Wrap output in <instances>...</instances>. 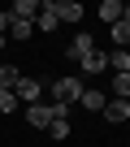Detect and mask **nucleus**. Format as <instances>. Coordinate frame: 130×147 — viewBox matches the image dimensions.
Listing matches in <instances>:
<instances>
[{
  "mask_svg": "<svg viewBox=\"0 0 130 147\" xmlns=\"http://www.w3.org/2000/svg\"><path fill=\"white\" fill-rule=\"evenodd\" d=\"M48 91H52V104H56V108H70V104H78L83 82H78V78H56V82H48Z\"/></svg>",
  "mask_w": 130,
  "mask_h": 147,
  "instance_id": "1",
  "label": "nucleus"
},
{
  "mask_svg": "<svg viewBox=\"0 0 130 147\" xmlns=\"http://www.w3.org/2000/svg\"><path fill=\"white\" fill-rule=\"evenodd\" d=\"M56 117H70V108H56V104H43V100H39V104H26V121H30L35 130H48Z\"/></svg>",
  "mask_w": 130,
  "mask_h": 147,
  "instance_id": "2",
  "label": "nucleus"
},
{
  "mask_svg": "<svg viewBox=\"0 0 130 147\" xmlns=\"http://www.w3.org/2000/svg\"><path fill=\"white\" fill-rule=\"evenodd\" d=\"M56 22H74L78 26V18H83V5H78V0H48V5H43Z\"/></svg>",
  "mask_w": 130,
  "mask_h": 147,
  "instance_id": "3",
  "label": "nucleus"
},
{
  "mask_svg": "<svg viewBox=\"0 0 130 147\" xmlns=\"http://www.w3.org/2000/svg\"><path fill=\"white\" fill-rule=\"evenodd\" d=\"M13 95H18V104H39V95H43V87H39V78H18V87H13Z\"/></svg>",
  "mask_w": 130,
  "mask_h": 147,
  "instance_id": "4",
  "label": "nucleus"
},
{
  "mask_svg": "<svg viewBox=\"0 0 130 147\" xmlns=\"http://www.w3.org/2000/svg\"><path fill=\"white\" fill-rule=\"evenodd\" d=\"M9 18L13 22H35L39 18V0H13V5H9Z\"/></svg>",
  "mask_w": 130,
  "mask_h": 147,
  "instance_id": "5",
  "label": "nucleus"
},
{
  "mask_svg": "<svg viewBox=\"0 0 130 147\" xmlns=\"http://www.w3.org/2000/svg\"><path fill=\"white\" fill-rule=\"evenodd\" d=\"M91 48H95V39H91L87 30H78V35L70 39V48H65V56H70V61H83V56H87Z\"/></svg>",
  "mask_w": 130,
  "mask_h": 147,
  "instance_id": "6",
  "label": "nucleus"
},
{
  "mask_svg": "<svg viewBox=\"0 0 130 147\" xmlns=\"http://www.w3.org/2000/svg\"><path fill=\"white\" fill-rule=\"evenodd\" d=\"M78 65H83V74H104V69H108V52L91 48V52H87V56H83Z\"/></svg>",
  "mask_w": 130,
  "mask_h": 147,
  "instance_id": "7",
  "label": "nucleus"
},
{
  "mask_svg": "<svg viewBox=\"0 0 130 147\" xmlns=\"http://www.w3.org/2000/svg\"><path fill=\"white\" fill-rule=\"evenodd\" d=\"M104 91H95V87H83V95H78V104L87 108V113H104Z\"/></svg>",
  "mask_w": 130,
  "mask_h": 147,
  "instance_id": "8",
  "label": "nucleus"
},
{
  "mask_svg": "<svg viewBox=\"0 0 130 147\" xmlns=\"http://www.w3.org/2000/svg\"><path fill=\"white\" fill-rule=\"evenodd\" d=\"M95 13H100V22H104V26H113V22H121V0H104V5H100Z\"/></svg>",
  "mask_w": 130,
  "mask_h": 147,
  "instance_id": "9",
  "label": "nucleus"
},
{
  "mask_svg": "<svg viewBox=\"0 0 130 147\" xmlns=\"http://www.w3.org/2000/svg\"><path fill=\"white\" fill-rule=\"evenodd\" d=\"M104 117H108V121H126V117H130V104H126V100H104Z\"/></svg>",
  "mask_w": 130,
  "mask_h": 147,
  "instance_id": "10",
  "label": "nucleus"
},
{
  "mask_svg": "<svg viewBox=\"0 0 130 147\" xmlns=\"http://www.w3.org/2000/svg\"><path fill=\"white\" fill-rule=\"evenodd\" d=\"M18 78H22V69L0 61V91H13V87H18Z\"/></svg>",
  "mask_w": 130,
  "mask_h": 147,
  "instance_id": "11",
  "label": "nucleus"
},
{
  "mask_svg": "<svg viewBox=\"0 0 130 147\" xmlns=\"http://www.w3.org/2000/svg\"><path fill=\"white\" fill-rule=\"evenodd\" d=\"M108 65H113V74H130V48L108 52Z\"/></svg>",
  "mask_w": 130,
  "mask_h": 147,
  "instance_id": "12",
  "label": "nucleus"
},
{
  "mask_svg": "<svg viewBox=\"0 0 130 147\" xmlns=\"http://www.w3.org/2000/svg\"><path fill=\"white\" fill-rule=\"evenodd\" d=\"M113 100H130V74H113Z\"/></svg>",
  "mask_w": 130,
  "mask_h": 147,
  "instance_id": "13",
  "label": "nucleus"
},
{
  "mask_svg": "<svg viewBox=\"0 0 130 147\" xmlns=\"http://www.w3.org/2000/svg\"><path fill=\"white\" fill-rule=\"evenodd\" d=\"M56 26H61V22H56V18H52V13L43 9V5H39V18H35V30H43V35H52Z\"/></svg>",
  "mask_w": 130,
  "mask_h": 147,
  "instance_id": "14",
  "label": "nucleus"
},
{
  "mask_svg": "<svg viewBox=\"0 0 130 147\" xmlns=\"http://www.w3.org/2000/svg\"><path fill=\"white\" fill-rule=\"evenodd\" d=\"M9 35H13V39H30V35H35V22H13V18H9Z\"/></svg>",
  "mask_w": 130,
  "mask_h": 147,
  "instance_id": "15",
  "label": "nucleus"
},
{
  "mask_svg": "<svg viewBox=\"0 0 130 147\" xmlns=\"http://www.w3.org/2000/svg\"><path fill=\"white\" fill-rule=\"evenodd\" d=\"M108 30H113V43H117V48H126V43H130V22H113Z\"/></svg>",
  "mask_w": 130,
  "mask_h": 147,
  "instance_id": "16",
  "label": "nucleus"
},
{
  "mask_svg": "<svg viewBox=\"0 0 130 147\" xmlns=\"http://www.w3.org/2000/svg\"><path fill=\"white\" fill-rule=\"evenodd\" d=\"M48 134H52V138H70V117H56V121L48 125Z\"/></svg>",
  "mask_w": 130,
  "mask_h": 147,
  "instance_id": "17",
  "label": "nucleus"
},
{
  "mask_svg": "<svg viewBox=\"0 0 130 147\" xmlns=\"http://www.w3.org/2000/svg\"><path fill=\"white\" fill-rule=\"evenodd\" d=\"M5 113H18V95L13 91H0V117Z\"/></svg>",
  "mask_w": 130,
  "mask_h": 147,
  "instance_id": "18",
  "label": "nucleus"
},
{
  "mask_svg": "<svg viewBox=\"0 0 130 147\" xmlns=\"http://www.w3.org/2000/svg\"><path fill=\"white\" fill-rule=\"evenodd\" d=\"M0 35H9V13H0Z\"/></svg>",
  "mask_w": 130,
  "mask_h": 147,
  "instance_id": "19",
  "label": "nucleus"
},
{
  "mask_svg": "<svg viewBox=\"0 0 130 147\" xmlns=\"http://www.w3.org/2000/svg\"><path fill=\"white\" fill-rule=\"evenodd\" d=\"M0 48H5V35H0Z\"/></svg>",
  "mask_w": 130,
  "mask_h": 147,
  "instance_id": "20",
  "label": "nucleus"
},
{
  "mask_svg": "<svg viewBox=\"0 0 130 147\" xmlns=\"http://www.w3.org/2000/svg\"><path fill=\"white\" fill-rule=\"evenodd\" d=\"M126 104H130V100H126Z\"/></svg>",
  "mask_w": 130,
  "mask_h": 147,
  "instance_id": "21",
  "label": "nucleus"
}]
</instances>
